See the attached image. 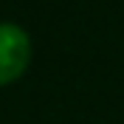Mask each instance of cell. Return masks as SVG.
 <instances>
[{"label":"cell","mask_w":124,"mask_h":124,"mask_svg":"<svg viewBox=\"0 0 124 124\" xmlns=\"http://www.w3.org/2000/svg\"><path fill=\"white\" fill-rule=\"evenodd\" d=\"M31 59V39L23 25L0 20V85L11 82L25 70Z\"/></svg>","instance_id":"cell-1"}]
</instances>
